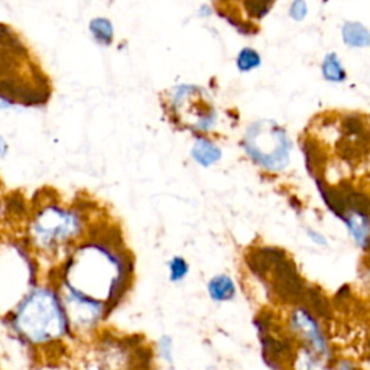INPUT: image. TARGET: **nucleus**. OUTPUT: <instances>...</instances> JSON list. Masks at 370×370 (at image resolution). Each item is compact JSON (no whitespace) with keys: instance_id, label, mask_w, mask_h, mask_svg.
<instances>
[{"instance_id":"obj_10","label":"nucleus","mask_w":370,"mask_h":370,"mask_svg":"<svg viewBox=\"0 0 370 370\" xmlns=\"http://www.w3.org/2000/svg\"><path fill=\"white\" fill-rule=\"evenodd\" d=\"M342 221L346 224L352 239L356 242L359 248L369 252L370 250V217L346 211L342 217Z\"/></svg>"},{"instance_id":"obj_21","label":"nucleus","mask_w":370,"mask_h":370,"mask_svg":"<svg viewBox=\"0 0 370 370\" xmlns=\"http://www.w3.org/2000/svg\"><path fill=\"white\" fill-rule=\"evenodd\" d=\"M260 64H262L260 54L256 50L250 48V46H245L236 57V67L240 73H250L259 68Z\"/></svg>"},{"instance_id":"obj_14","label":"nucleus","mask_w":370,"mask_h":370,"mask_svg":"<svg viewBox=\"0 0 370 370\" xmlns=\"http://www.w3.org/2000/svg\"><path fill=\"white\" fill-rule=\"evenodd\" d=\"M302 304H305L310 312L315 314L319 318L329 319L332 317V304L319 287L307 285Z\"/></svg>"},{"instance_id":"obj_18","label":"nucleus","mask_w":370,"mask_h":370,"mask_svg":"<svg viewBox=\"0 0 370 370\" xmlns=\"http://www.w3.org/2000/svg\"><path fill=\"white\" fill-rule=\"evenodd\" d=\"M342 38L350 48L370 46V31L360 22H346L342 28Z\"/></svg>"},{"instance_id":"obj_25","label":"nucleus","mask_w":370,"mask_h":370,"mask_svg":"<svg viewBox=\"0 0 370 370\" xmlns=\"http://www.w3.org/2000/svg\"><path fill=\"white\" fill-rule=\"evenodd\" d=\"M158 349H159L161 356H162L166 361L172 363V342H171V339H169L168 336L161 337V340H159V343H158Z\"/></svg>"},{"instance_id":"obj_15","label":"nucleus","mask_w":370,"mask_h":370,"mask_svg":"<svg viewBox=\"0 0 370 370\" xmlns=\"http://www.w3.org/2000/svg\"><path fill=\"white\" fill-rule=\"evenodd\" d=\"M342 132L344 139L352 141H363L370 144V127L366 123V119L360 115L350 113L342 119Z\"/></svg>"},{"instance_id":"obj_23","label":"nucleus","mask_w":370,"mask_h":370,"mask_svg":"<svg viewBox=\"0 0 370 370\" xmlns=\"http://www.w3.org/2000/svg\"><path fill=\"white\" fill-rule=\"evenodd\" d=\"M190 272V265L181 256H175L169 262V280L172 282H181Z\"/></svg>"},{"instance_id":"obj_28","label":"nucleus","mask_w":370,"mask_h":370,"mask_svg":"<svg viewBox=\"0 0 370 370\" xmlns=\"http://www.w3.org/2000/svg\"><path fill=\"white\" fill-rule=\"evenodd\" d=\"M340 370H357V369H354L352 364H349V363H340Z\"/></svg>"},{"instance_id":"obj_22","label":"nucleus","mask_w":370,"mask_h":370,"mask_svg":"<svg viewBox=\"0 0 370 370\" xmlns=\"http://www.w3.org/2000/svg\"><path fill=\"white\" fill-rule=\"evenodd\" d=\"M273 5V2H260V0H246V2L240 4L243 12H246L249 18L256 21L263 19L272 11Z\"/></svg>"},{"instance_id":"obj_27","label":"nucleus","mask_w":370,"mask_h":370,"mask_svg":"<svg viewBox=\"0 0 370 370\" xmlns=\"http://www.w3.org/2000/svg\"><path fill=\"white\" fill-rule=\"evenodd\" d=\"M6 152H8V144H6L5 139L0 136V157L6 155Z\"/></svg>"},{"instance_id":"obj_8","label":"nucleus","mask_w":370,"mask_h":370,"mask_svg":"<svg viewBox=\"0 0 370 370\" xmlns=\"http://www.w3.org/2000/svg\"><path fill=\"white\" fill-rule=\"evenodd\" d=\"M291 326L295 333H298L305 343L314 349L318 354L327 353V343L324 339L318 322L307 308H298L291 317Z\"/></svg>"},{"instance_id":"obj_12","label":"nucleus","mask_w":370,"mask_h":370,"mask_svg":"<svg viewBox=\"0 0 370 370\" xmlns=\"http://www.w3.org/2000/svg\"><path fill=\"white\" fill-rule=\"evenodd\" d=\"M315 184H317V190L321 194V199H322L324 204L329 207V210L334 216H337L342 220V217L347 211L346 201H344V194L342 193V190L339 187H333V185H330L324 176L317 178Z\"/></svg>"},{"instance_id":"obj_2","label":"nucleus","mask_w":370,"mask_h":370,"mask_svg":"<svg viewBox=\"0 0 370 370\" xmlns=\"http://www.w3.org/2000/svg\"><path fill=\"white\" fill-rule=\"evenodd\" d=\"M242 147L246 155L270 172L284 171L290 164L292 144L287 130L273 120H256L243 134Z\"/></svg>"},{"instance_id":"obj_9","label":"nucleus","mask_w":370,"mask_h":370,"mask_svg":"<svg viewBox=\"0 0 370 370\" xmlns=\"http://www.w3.org/2000/svg\"><path fill=\"white\" fill-rule=\"evenodd\" d=\"M301 152L304 155L305 169L308 174L314 179L324 176V171H326L327 165V154L324 152L319 144L311 137H304L301 141Z\"/></svg>"},{"instance_id":"obj_20","label":"nucleus","mask_w":370,"mask_h":370,"mask_svg":"<svg viewBox=\"0 0 370 370\" xmlns=\"http://www.w3.org/2000/svg\"><path fill=\"white\" fill-rule=\"evenodd\" d=\"M90 32L95 39L103 45H110L115 36V29L107 18H95L90 22Z\"/></svg>"},{"instance_id":"obj_19","label":"nucleus","mask_w":370,"mask_h":370,"mask_svg":"<svg viewBox=\"0 0 370 370\" xmlns=\"http://www.w3.org/2000/svg\"><path fill=\"white\" fill-rule=\"evenodd\" d=\"M322 77L330 83H344L347 80V71L336 53H329L321 63Z\"/></svg>"},{"instance_id":"obj_26","label":"nucleus","mask_w":370,"mask_h":370,"mask_svg":"<svg viewBox=\"0 0 370 370\" xmlns=\"http://www.w3.org/2000/svg\"><path fill=\"white\" fill-rule=\"evenodd\" d=\"M307 235H308V238L315 243V245H318V246H327V239H326V236L324 235H321L319 231H317V230H312V228H307Z\"/></svg>"},{"instance_id":"obj_5","label":"nucleus","mask_w":370,"mask_h":370,"mask_svg":"<svg viewBox=\"0 0 370 370\" xmlns=\"http://www.w3.org/2000/svg\"><path fill=\"white\" fill-rule=\"evenodd\" d=\"M70 330L88 332L97 326V322L106 315L107 307L103 302L85 298L80 294L65 288V294L61 298Z\"/></svg>"},{"instance_id":"obj_1","label":"nucleus","mask_w":370,"mask_h":370,"mask_svg":"<svg viewBox=\"0 0 370 370\" xmlns=\"http://www.w3.org/2000/svg\"><path fill=\"white\" fill-rule=\"evenodd\" d=\"M15 332L35 346L61 340L70 332L63 302L53 290L36 288L21 302L12 317Z\"/></svg>"},{"instance_id":"obj_6","label":"nucleus","mask_w":370,"mask_h":370,"mask_svg":"<svg viewBox=\"0 0 370 370\" xmlns=\"http://www.w3.org/2000/svg\"><path fill=\"white\" fill-rule=\"evenodd\" d=\"M270 288L275 297L285 304H302L307 284L297 268V263L288 258L278 265L270 276Z\"/></svg>"},{"instance_id":"obj_24","label":"nucleus","mask_w":370,"mask_h":370,"mask_svg":"<svg viewBox=\"0 0 370 370\" xmlns=\"http://www.w3.org/2000/svg\"><path fill=\"white\" fill-rule=\"evenodd\" d=\"M288 15L292 21H297V22H301L307 18L308 15V5L304 2V0H295V2H292L290 5V9H288Z\"/></svg>"},{"instance_id":"obj_17","label":"nucleus","mask_w":370,"mask_h":370,"mask_svg":"<svg viewBox=\"0 0 370 370\" xmlns=\"http://www.w3.org/2000/svg\"><path fill=\"white\" fill-rule=\"evenodd\" d=\"M339 189L344 194L347 211H354V213H360V214L370 217V196L369 194L363 193L360 190H356L349 182H340Z\"/></svg>"},{"instance_id":"obj_4","label":"nucleus","mask_w":370,"mask_h":370,"mask_svg":"<svg viewBox=\"0 0 370 370\" xmlns=\"http://www.w3.org/2000/svg\"><path fill=\"white\" fill-rule=\"evenodd\" d=\"M80 230L81 220L74 211L51 206L38 213L31 228V235L38 248L54 250L77 238Z\"/></svg>"},{"instance_id":"obj_7","label":"nucleus","mask_w":370,"mask_h":370,"mask_svg":"<svg viewBox=\"0 0 370 370\" xmlns=\"http://www.w3.org/2000/svg\"><path fill=\"white\" fill-rule=\"evenodd\" d=\"M288 258L287 250L278 246L255 245L246 250L245 263L256 278L265 281L269 280L272 270Z\"/></svg>"},{"instance_id":"obj_13","label":"nucleus","mask_w":370,"mask_h":370,"mask_svg":"<svg viewBox=\"0 0 370 370\" xmlns=\"http://www.w3.org/2000/svg\"><path fill=\"white\" fill-rule=\"evenodd\" d=\"M191 157L199 165L208 168L217 164L221 159L223 154L220 147L216 142H213L211 139L206 136H200L196 139V142L191 148Z\"/></svg>"},{"instance_id":"obj_11","label":"nucleus","mask_w":370,"mask_h":370,"mask_svg":"<svg viewBox=\"0 0 370 370\" xmlns=\"http://www.w3.org/2000/svg\"><path fill=\"white\" fill-rule=\"evenodd\" d=\"M214 9L217 11L220 18L227 21L243 36H253L259 32V26L255 22H252L250 19H246L245 16H242V14L235 9V4L220 2V4L214 5Z\"/></svg>"},{"instance_id":"obj_3","label":"nucleus","mask_w":370,"mask_h":370,"mask_svg":"<svg viewBox=\"0 0 370 370\" xmlns=\"http://www.w3.org/2000/svg\"><path fill=\"white\" fill-rule=\"evenodd\" d=\"M171 119L182 129L206 133L217 123V110L207 91L197 85L182 84L171 90L168 99Z\"/></svg>"},{"instance_id":"obj_16","label":"nucleus","mask_w":370,"mask_h":370,"mask_svg":"<svg viewBox=\"0 0 370 370\" xmlns=\"http://www.w3.org/2000/svg\"><path fill=\"white\" fill-rule=\"evenodd\" d=\"M208 295L216 302L231 301L236 297V285L228 275L213 276L207 285Z\"/></svg>"}]
</instances>
